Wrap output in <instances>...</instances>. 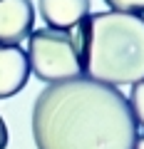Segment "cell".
<instances>
[{
    "label": "cell",
    "mask_w": 144,
    "mask_h": 149,
    "mask_svg": "<svg viewBox=\"0 0 144 149\" xmlns=\"http://www.w3.org/2000/svg\"><path fill=\"white\" fill-rule=\"evenodd\" d=\"M75 40L87 77L112 87L144 80V15L92 13L82 20Z\"/></svg>",
    "instance_id": "7a4b0ae2"
},
{
    "label": "cell",
    "mask_w": 144,
    "mask_h": 149,
    "mask_svg": "<svg viewBox=\"0 0 144 149\" xmlns=\"http://www.w3.org/2000/svg\"><path fill=\"white\" fill-rule=\"evenodd\" d=\"M129 107L134 112L137 127H144V80L132 85V95H129Z\"/></svg>",
    "instance_id": "52a82bcc"
},
{
    "label": "cell",
    "mask_w": 144,
    "mask_h": 149,
    "mask_svg": "<svg viewBox=\"0 0 144 149\" xmlns=\"http://www.w3.org/2000/svg\"><path fill=\"white\" fill-rule=\"evenodd\" d=\"M30 122L38 149H134L139 137L129 100L87 74L47 85Z\"/></svg>",
    "instance_id": "6da1fadb"
},
{
    "label": "cell",
    "mask_w": 144,
    "mask_h": 149,
    "mask_svg": "<svg viewBox=\"0 0 144 149\" xmlns=\"http://www.w3.org/2000/svg\"><path fill=\"white\" fill-rule=\"evenodd\" d=\"M30 77L27 55L20 45H0V100L17 95Z\"/></svg>",
    "instance_id": "5b68a950"
},
{
    "label": "cell",
    "mask_w": 144,
    "mask_h": 149,
    "mask_svg": "<svg viewBox=\"0 0 144 149\" xmlns=\"http://www.w3.org/2000/svg\"><path fill=\"white\" fill-rule=\"evenodd\" d=\"M40 15L45 17L47 27L72 30L90 15V0H40Z\"/></svg>",
    "instance_id": "8992f818"
},
{
    "label": "cell",
    "mask_w": 144,
    "mask_h": 149,
    "mask_svg": "<svg viewBox=\"0 0 144 149\" xmlns=\"http://www.w3.org/2000/svg\"><path fill=\"white\" fill-rule=\"evenodd\" d=\"M27 45V65L35 72V77L47 85L65 82L82 74V60H80V45L70 30H42L30 32Z\"/></svg>",
    "instance_id": "3957f363"
},
{
    "label": "cell",
    "mask_w": 144,
    "mask_h": 149,
    "mask_svg": "<svg viewBox=\"0 0 144 149\" xmlns=\"http://www.w3.org/2000/svg\"><path fill=\"white\" fill-rule=\"evenodd\" d=\"M134 149H144V137H137V144H134Z\"/></svg>",
    "instance_id": "30bf717a"
},
{
    "label": "cell",
    "mask_w": 144,
    "mask_h": 149,
    "mask_svg": "<svg viewBox=\"0 0 144 149\" xmlns=\"http://www.w3.org/2000/svg\"><path fill=\"white\" fill-rule=\"evenodd\" d=\"M107 5L117 13H132V15H144V0H104Z\"/></svg>",
    "instance_id": "ba28073f"
},
{
    "label": "cell",
    "mask_w": 144,
    "mask_h": 149,
    "mask_svg": "<svg viewBox=\"0 0 144 149\" xmlns=\"http://www.w3.org/2000/svg\"><path fill=\"white\" fill-rule=\"evenodd\" d=\"M5 147H8V127L3 122V117H0V149H5Z\"/></svg>",
    "instance_id": "9c48e42d"
},
{
    "label": "cell",
    "mask_w": 144,
    "mask_h": 149,
    "mask_svg": "<svg viewBox=\"0 0 144 149\" xmlns=\"http://www.w3.org/2000/svg\"><path fill=\"white\" fill-rule=\"evenodd\" d=\"M35 25L30 0H0V45H20Z\"/></svg>",
    "instance_id": "277c9868"
}]
</instances>
